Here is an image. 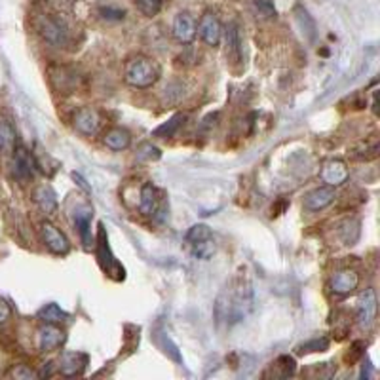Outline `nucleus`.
<instances>
[{
    "instance_id": "obj_1",
    "label": "nucleus",
    "mask_w": 380,
    "mask_h": 380,
    "mask_svg": "<svg viewBox=\"0 0 380 380\" xmlns=\"http://www.w3.org/2000/svg\"><path fill=\"white\" fill-rule=\"evenodd\" d=\"M251 302V285L243 280V276H238L226 285L219 301H217V318L226 323H234L245 318L250 312Z\"/></svg>"
},
{
    "instance_id": "obj_2",
    "label": "nucleus",
    "mask_w": 380,
    "mask_h": 380,
    "mask_svg": "<svg viewBox=\"0 0 380 380\" xmlns=\"http://www.w3.org/2000/svg\"><path fill=\"white\" fill-rule=\"evenodd\" d=\"M160 79V69L152 60L144 57V55H137L125 61L124 65V80L133 88L139 90H147L154 86Z\"/></svg>"
},
{
    "instance_id": "obj_3",
    "label": "nucleus",
    "mask_w": 380,
    "mask_h": 380,
    "mask_svg": "<svg viewBox=\"0 0 380 380\" xmlns=\"http://www.w3.org/2000/svg\"><path fill=\"white\" fill-rule=\"evenodd\" d=\"M139 211L144 217H152L154 221H164L168 211V200L156 184L144 183L139 192Z\"/></svg>"
},
{
    "instance_id": "obj_4",
    "label": "nucleus",
    "mask_w": 380,
    "mask_h": 380,
    "mask_svg": "<svg viewBox=\"0 0 380 380\" xmlns=\"http://www.w3.org/2000/svg\"><path fill=\"white\" fill-rule=\"evenodd\" d=\"M184 240H186V247L192 253V257L202 259V261H208L217 251L215 238L211 234V229L208 224H194V226H190Z\"/></svg>"
},
{
    "instance_id": "obj_5",
    "label": "nucleus",
    "mask_w": 380,
    "mask_h": 380,
    "mask_svg": "<svg viewBox=\"0 0 380 380\" xmlns=\"http://www.w3.org/2000/svg\"><path fill=\"white\" fill-rule=\"evenodd\" d=\"M97 259L99 264H101V269L105 272L107 276H111L114 280H124L125 278V270L124 266L116 261V257L112 255L111 245H109V238H107L105 232V224L101 223L99 224L97 230Z\"/></svg>"
},
{
    "instance_id": "obj_6",
    "label": "nucleus",
    "mask_w": 380,
    "mask_h": 380,
    "mask_svg": "<svg viewBox=\"0 0 380 380\" xmlns=\"http://www.w3.org/2000/svg\"><path fill=\"white\" fill-rule=\"evenodd\" d=\"M40 34L50 42L52 46H67L71 42V31L61 18L57 15H42L39 21Z\"/></svg>"
},
{
    "instance_id": "obj_7",
    "label": "nucleus",
    "mask_w": 380,
    "mask_h": 380,
    "mask_svg": "<svg viewBox=\"0 0 380 380\" xmlns=\"http://www.w3.org/2000/svg\"><path fill=\"white\" fill-rule=\"evenodd\" d=\"M36 160H34L33 152H29L25 147H15V151H13V162H12V173L13 177L21 181V183H27V181H31L34 177V173H36Z\"/></svg>"
},
{
    "instance_id": "obj_8",
    "label": "nucleus",
    "mask_w": 380,
    "mask_h": 380,
    "mask_svg": "<svg viewBox=\"0 0 380 380\" xmlns=\"http://www.w3.org/2000/svg\"><path fill=\"white\" fill-rule=\"evenodd\" d=\"M74 128L86 135V137H93V135H97L99 130H101V125H103V116H101V112L97 109H93V107H82L79 111L74 112Z\"/></svg>"
},
{
    "instance_id": "obj_9",
    "label": "nucleus",
    "mask_w": 380,
    "mask_h": 380,
    "mask_svg": "<svg viewBox=\"0 0 380 380\" xmlns=\"http://www.w3.org/2000/svg\"><path fill=\"white\" fill-rule=\"evenodd\" d=\"M40 236H42V242L46 243L48 250L55 253V255H67L69 250H71L69 238L55 224L48 223V221L40 224Z\"/></svg>"
},
{
    "instance_id": "obj_10",
    "label": "nucleus",
    "mask_w": 380,
    "mask_h": 380,
    "mask_svg": "<svg viewBox=\"0 0 380 380\" xmlns=\"http://www.w3.org/2000/svg\"><path fill=\"white\" fill-rule=\"evenodd\" d=\"M65 331L55 323H44L36 333V344L40 352H53L63 346L65 342Z\"/></svg>"
},
{
    "instance_id": "obj_11",
    "label": "nucleus",
    "mask_w": 380,
    "mask_h": 380,
    "mask_svg": "<svg viewBox=\"0 0 380 380\" xmlns=\"http://www.w3.org/2000/svg\"><path fill=\"white\" fill-rule=\"evenodd\" d=\"M376 310H379V304H376L374 291L373 289H365L360 295L358 308H355V315H358L361 327H371L373 325L374 320H376Z\"/></svg>"
},
{
    "instance_id": "obj_12",
    "label": "nucleus",
    "mask_w": 380,
    "mask_h": 380,
    "mask_svg": "<svg viewBox=\"0 0 380 380\" xmlns=\"http://www.w3.org/2000/svg\"><path fill=\"white\" fill-rule=\"evenodd\" d=\"M198 31H200V36L208 46H217L221 42L223 27H221V21L213 12L203 13L200 25H198Z\"/></svg>"
},
{
    "instance_id": "obj_13",
    "label": "nucleus",
    "mask_w": 380,
    "mask_h": 380,
    "mask_svg": "<svg viewBox=\"0 0 380 380\" xmlns=\"http://www.w3.org/2000/svg\"><path fill=\"white\" fill-rule=\"evenodd\" d=\"M360 285V274L354 269H342L331 278V291L334 295H350Z\"/></svg>"
},
{
    "instance_id": "obj_14",
    "label": "nucleus",
    "mask_w": 380,
    "mask_h": 380,
    "mask_svg": "<svg viewBox=\"0 0 380 380\" xmlns=\"http://www.w3.org/2000/svg\"><path fill=\"white\" fill-rule=\"evenodd\" d=\"M348 177H350V171L342 160H329L321 170V181L327 186H341L346 183Z\"/></svg>"
},
{
    "instance_id": "obj_15",
    "label": "nucleus",
    "mask_w": 380,
    "mask_h": 380,
    "mask_svg": "<svg viewBox=\"0 0 380 380\" xmlns=\"http://www.w3.org/2000/svg\"><path fill=\"white\" fill-rule=\"evenodd\" d=\"M88 367V355L82 352H65L60 360V373L67 379L80 376Z\"/></svg>"
},
{
    "instance_id": "obj_16",
    "label": "nucleus",
    "mask_w": 380,
    "mask_h": 380,
    "mask_svg": "<svg viewBox=\"0 0 380 380\" xmlns=\"http://www.w3.org/2000/svg\"><path fill=\"white\" fill-rule=\"evenodd\" d=\"M334 200V190L333 186H320V189H314L312 192H308L304 196V210L306 211H321L325 210L327 205H331Z\"/></svg>"
},
{
    "instance_id": "obj_17",
    "label": "nucleus",
    "mask_w": 380,
    "mask_h": 380,
    "mask_svg": "<svg viewBox=\"0 0 380 380\" xmlns=\"http://www.w3.org/2000/svg\"><path fill=\"white\" fill-rule=\"evenodd\" d=\"M173 36L183 42V44H189L196 36V21L192 20L190 13H177L175 20H173Z\"/></svg>"
},
{
    "instance_id": "obj_18",
    "label": "nucleus",
    "mask_w": 380,
    "mask_h": 380,
    "mask_svg": "<svg viewBox=\"0 0 380 380\" xmlns=\"http://www.w3.org/2000/svg\"><path fill=\"white\" fill-rule=\"evenodd\" d=\"M33 200L34 203L39 205L40 211L42 213H46V215H53L55 211H57V196H55V192L50 184H39L33 192Z\"/></svg>"
},
{
    "instance_id": "obj_19",
    "label": "nucleus",
    "mask_w": 380,
    "mask_h": 380,
    "mask_svg": "<svg viewBox=\"0 0 380 380\" xmlns=\"http://www.w3.org/2000/svg\"><path fill=\"white\" fill-rule=\"evenodd\" d=\"M226 60L234 65L242 61V39L238 23H229L226 27Z\"/></svg>"
},
{
    "instance_id": "obj_20",
    "label": "nucleus",
    "mask_w": 380,
    "mask_h": 380,
    "mask_svg": "<svg viewBox=\"0 0 380 380\" xmlns=\"http://www.w3.org/2000/svg\"><path fill=\"white\" fill-rule=\"evenodd\" d=\"M74 224L79 229V234L82 238L84 247H92L93 245V236H92V210L84 208L74 213Z\"/></svg>"
},
{
    "instance_id": "obj_21",
    "label": "nucleus",
    "mask_w": 380,
    "mask_h": 380,
    "mask_svg": "<svg viewBox=\"0 0 380 380\" xmlns=\"http://www.w3.org/2000/svg\"><path fill=\"white\" fill-rule=\"evenodd\" d=\"M103 143H105L107 149H111V151H125L131 144L130 131L124 130V128H111V130L103 135Z\"/></svg>"
},
{
    "instance_id": "obj_22",
    "label": "nucleus",
    "mask_w": 380,
    "mask_h": 380,
    "mask_svg": "<svg viewBox=\"0 0 380 380\" xmlns=\"http://www.w3.org/2000/svg\"><path fill=\"white\" fill-rule=\"evenodd\" d=\"M184 120H186L184 114H173L168 122H164L162 125H158L156 130L152 131V137H160V139L175 137V135L179 133V130L183 128Z\"/></svg>"
},
{
    "instance_id": "obj_23",
    "label": "nucleus",
    "mask_w": 380,
    "mask_h": 380,
    "mask_svg": "<svg viewBox=\"0 0 380 380\" xmlns=\"http://www.w3.org/2000/svg\"><path fill=\"white\" fill-rule=\"evenodd\" d=\"M36 318H39L42 323H55V325H60V323H65V321H69V318H71V315L67 314L65 310H61L57 304L50 302V304H46L44 308L39 310Z\"/></svg>"
},
{
    "instance_id": "obj_24",
    "label": "nucleus",
    "mask_w": 380,
    "mask_h": 380,
    "mask_svg": "<svg viewBox=\"0 0 380 380\" xmlns=\"http://www.w3.org/2000/svg\"><path fill=\"white\" fill-rule=\"evenodd\" d=\"M297 363L291 355H280L278 360L270 365V371H272V376H278V379H287V376H293L295 374Z\"/></svg>"
},
{
    "instance_id": "obj_25",
    "label": "nucleus",
    "mask_w": 380,
    "mask_h": 380,
    "mask_svg": "<svg viewBox=\"0 0 380 380\" xmlns=\"http://www.w3.org/2000/svg\"><path fill=\"white\" fill-rule=\"evenodd\" d=\"M15 143V130L8 120L0 118V151H12Z\"/></svg>"
},
{
    "instance_id": "obj_26",
    "label": "nucleus",
    "mask_w": 380,
    "mask_h": 380,
    "mask_svg": "<svg viewBox=\"0 0 380 380\" xmlns=\"http://www.w3.org/2000/svg\"><path fill=\"white\" fill-rule=\"evenodd\" d=\"M341 236H342V242L346 243V245H352V243L358 240V236H360V223H358L355 219L346 221V223L342 224Z\"/></svg>"
},
{
    "instance_id": "obj_27",
    "label": "nucleus",
    "mask_w": 380,
    "mask_h": 380,
    "mask_svg": "<svg viewBox=\"0 0 380 380\" xmlns=\"http://www.w3.org/2000/svg\"><path fill=\"white\" fill-rule=\"evenodd\" d=\"M329 348V339L321 337V339H312V341L304 342L301 346L297 348L299 354H312V352H325Z\"/></svg>"
},
{
    "instance_id": "obj_28",
    "label": "nucleus",
    "mask_w": 380,
    "mask_h": 380,
    "mask_svg": "<svg viewBox=\"0 0 380 380\" xmlns=\"http://www.w3.org/2000/svg\"><path fill=\"white\" fill-rule=\"evenodd\" d=\"M135 6L147 18H154L162 10V0H133Z\"/></svg>"
},
{
    "instance_id": "obj_29",
    "label": "nucleus",
    "mask_w": 380,
    "mask_h": 380,
    "mask_svg": "<svg viewBox=\"0 0 380 380\" xmlns=\"http://www.w3.org/2000/svg\"><path fill=\"white\" fill-rule=\"evenodd\" d=\"M99 15L107 21H120V20H124L125 12L122 10V8L103 6V8H99Z\"/></svg>"
},
{
    "instance_id": "obj_30",
    "label": "nucleus",
    "mask_w": 380,
    "mask_h": 380,
    "mask_svg": "<svg viewBox=\"0 0 380 380\" xmlns=\"http://www.w3.org/2000/svg\"><path fill=\"white\" fill-rule=\"evenodd\" d=\"M253 4H255L257 13H261L262 18H272V15H276V8L272 0H253Z\"/></svg>"
},
{
    "instance_id": "obj_31",
    "label": "nucleus",
    "mask_w": 380,
    "mask_h": 380,
    "mask_svg": "<svg viewBox=\"0 0 380 380\" xmlns=\"http://www.w3.org/2000/svg\"><path fill=\"white\" fill-rule=\"evenodd\" d=\"M160 156H162V154H160V149H158V147H154V144H149V143H144L137 152L139 160H141V158H147L149 162H151V160H158Z\"/></svg>"
},
{
    "instance_id": "obj_32",
    "label": "nucleus",
    "mask_w": 380,
    "mask_h": 380,
    "mask_svg": "<svg viewBox=\"0 0 380 380\" xmlns=\"http://www.w3.org/2000/svg\"><path fill=\"white\" fill-rule=\"evenodd\" d=\"M10 374H12L13 379H18V380H29V379H36V376H39V373L31 371L27 365H18V367H13Z\"/></svg>"
},
{
    "instance_id": "obj_33",
    "label": "nucleus",
    "mask_w": 380,
    "mask_h": 380,
    "mask_svg": "<svg viewBox=\"0 0 380 380\" xmlns=\"http://www.w3.org/2000/svg\"><path fill=\"white\" fill-rule=\"evenodd\" d=\"M10 314H12V310H10V304H8V302L4 301V299H0V325H2L4 321H8Z\"/></svg>"
}]
</instances>
